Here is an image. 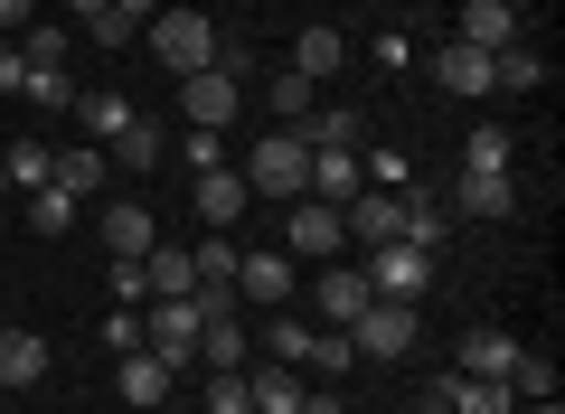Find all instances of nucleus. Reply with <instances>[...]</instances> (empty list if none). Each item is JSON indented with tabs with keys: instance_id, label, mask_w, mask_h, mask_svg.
I'll list each match as a JSON object with an SVG mask.
<instances>
[{
	"instance_id": "obj_44",
	"label": "nucleus",
	"mask_w": 565,
	"mask_h": 414,
	"mask_svg": "<svg viewBox=\"0 0 565 414\" xmlns=\"http://www.w3.org/2000/svg\"><path fill=\"white\" fill-rule=\"evenodd\" d=\"M0 95H29V57H20V39H0Z\"/></svg>"
},
{
	"instance_id": "obj_39",
	"label": "nucleus",
	"mask_w": 565,
	"mask_h": 414,
	"mask_svg": "<svg viewBox=\"0 0 565 414\" xmlns=\"http://www.w3.org/2000/svg\"><path fill=\"white\" fill-rule=\"evenodd\" d=\"M264 339H274V358H282V368H302V358H311V320H274Z\"/></svg>"
},
{
	"instance_id": "obj_8",
	"label": "nucleus",
	"mask_w": 565,
	"mask_h": 414,
	"mask_svg": "<svg viewBox=\"0 0 565 414\" xmlns=\"http://www.w3.org/2000/svg\"><path fill=\"white\" fill-rule=\"evenodd\" d=\"M236 301L282 311V301H292V255H236Z\"/></svg>"
},
{
	"instance_id": "obj_5",
	"label": "nucleus",
	"mask_w": 565,
	"mask_h": 414,
	"mask_svg": "<svg viewBox=\"0 0 565 414\" xmlns=\"http://www.w3.org/2000/svg\"><path fill=\"white\" fill-rule=\"evenodd\" d=\"M199 330H207L199 301H189V293H161V301H151V320H141V349H161L170 368H189V358H199Z\"/></svg>"
},
{
	"instance_id": "obj_27",
	"label": "nucleus",
	"mask_w": 565,
	"mask_h": 414,
	"mask_svg": "<svg viewBox=\"0 0 565 414\" xmlns=\"http://www.w3.org/2000/svg\"><path fill=\"white\" fill-rule=\"evenodd\" d=\"M245 386H255V414H302V368H264Z\"/></svg>"
},
{
	"instance_id": "obj_45",
	"label": "nucleus",
	"mask_w": 565,
	"mask_h": 414,
	"mask_svg": "<svg viewBox=\"0 0 565 414\" xmlns=\"http://www.w3.org/2000/svg\"><path fill=\"white\" fill-rule=\"evenodd\" d=\"M302 414H349V405H340L330 386H302Z\"/></svg>"
},
{
	"instance_id": "obj_2",
	"label": "nucleus",
	"mask_w": 565,
	"mask_h": 414,
	"mask_svg": "<svg viewBox=\"0 0 565 414\" xmlns=\"http://www.w3.org/2000/svg\"><path fill=\"white\" fill-rule=\"evenodd\" d=\"M245 189H255V198H302V189H311V141H302V123H282V132H264L255 151H245Z\"/></svg>"
},
{
	"instance_id": "obj_24",
	"label": "nucleus",
	"mask_w": 565,
	"mask_h": 414,
	"mask_svg": "<svg viewBox=\"0 0 565 414\" xmlns=\"http://www.w3.org/2000/svg\"><path fill=\"white\" fill-rule=\"evenodd\" d=\"M509 358H519L509 330H462V376H509Z\"/></svg>"
},
{
	"instance_id": "obj_34",
	"label": "nucleus",
	"mask_w": 565,
	"mask_h": 414,
	"mask_svg": "<svg viewBox=\"0 0 565 414\" xmlns=\"http://www.w3.org/2000/svg\"><path fill=\"white\" fill-rule=\"evenodd\" d=\"M302 368H321V386H330V376H349V368H359L349 330H311V358H302Z\"/></svg>"
},
{
	"instance_id": "obj_21",
	"label": "nucleus",
	"mask_w": 565,
	"mask_h": 414,
	"mask_svg": "<svg viewBox=\"0 0 565 414\" xmlns=\"http://www.w3.org/2000/svg\"><path fill=\"white\" fill-rule=\"evenodd\" d=\"M509 208H519L509 170H462V217H509Z\"/></svg>"
},
{
	"instance_id": "obj_49",
	"label": "nucleus",
	"mask_w": 565,
	"mask_h": 414,
	"mask_svg": "<svg viewBox=\"0 0 565 414\" xmlns=\"http://www.w3.org/2000/svg\"><path fill=\"white\" fill-rule=\"evenodd\" d=\"M95 10H114V0H66V20H95Z\"/></svg>"
},
{
	"instance_id": "obj_29",
	"label": "nucleus",
	"mask_w": 565,
	"mask_h": 414,
	"mask_svg": "<svg viewBox=\"0 0 565 414\" xmlns=\"http://www.w3.org/2000/svg\"><path fill=\"white\" fill-rule=\"evenodd\" d=\"M302 141L311 151H367V123L359 114H321V123H302Z\"/></svg>"
},
{
	"instance_id": "obj_20",
	"label": "nucleus",
	"mask_w": 565,
	"mask_h": 414,
	"mask_svg": "<svg viewBox=\"0 0 565 414\" xmlns=\"http://www.w3.org/2000/svg\"><path fill=\"white\" fill-rule=\"evenodd\" d=\"M170 123H151V114H132V123H122V132H114V160H122V170H161V151H170Z\"/></svg>"
},
{
	"instance_id": "obj_22",
	"label": "nucleus",
	"mask_w": 565,
	"mask_h": 414,
	"mask_svg": "<svg viewBox=\"0 0 565 414\" xmlns=\"http://www.w3.org/2000/svg\"><path fill=\"white\" fill-rule=\"evenodd\" d=\"M47 179H57L66 198H95V189H104V141H76V151H57V170H47Z\"/></svg>"
},
{
	"instance_id": "obj_17",
	"label": "nucleus",
	"mask_w": 565,
	"mask_h": 414,
	"mask_svg": "<svg viewBox=\"0 0 565 414\" xmlns=\"http://www.w3.org/2000/svg\"><path fill=\"white\" fill-rule=\"evenodd\" d=\"M141 283H151V301L161 293H199V264H189V245H151V255H141Z\"/></svg>"
},
{
	"instance_id": "obj_28",
	"label": "nucleus",
	"mask_w": 565,
	"mask_h": 414,
	"mask_svg": "<svg viewBox=\"0 0 565 414\" xmlns=\"http://www.w3.org/2000/svg\"><path fill=\"white\" fill-rule=\"evenodd\" d=\"M76 123H85V132H95V141H114L122 123H132V104H122L114 85H95V95H76Z\"/></svg>"
},
{
	"instance_id": "obj_9",
	"label": "nucleus",
	"mask_w": 565,
	"mask_h": 414,
	"mask_svg": "<svg viewBox=\"0 0 565 414\" xmlns=\"http://www.w3.org/2000/svg\"><path fill=\"white\" fill-rule=\"evenodd\" d=\"M462 47H481V57L519 47V0H462Z\"/></svg>"
},
{
	"instance_id": "obj_46",
	"label": "nucleus",
	"mask_w": 565,
	"mask_h": 414,
	"mask_svg": "<svg viewBox=\"0 0 565 414\" xmlns=\"http://www.w3.org/2000/svg\"><path fill=\"white\" fill-rule=\"evenodd\" d=\"M29 29V0H0V39H20Z\"/></svg>"
},
{
	"instance_id": "obj_31",
	"label": "nucleus",
	"mask_w": 565,
	"mask_h": 414,
	"mask_svg": "<svg viewBox=\"0 0 565 414\" xmlns=\"http://www.w3.org/2000/svg\"><path fill=\"white\" fill-rule=\"evenodd\" d=\"M29 104L39 114H76V76L66 66H29Z\"/></svg>"
},
{
	"instance_id": "obj_42",
	"label": "nucleus",
	"mask_w": 565,
	"mask_h": 414,
	"mask_svg": "<svg viewBox=\"0 0 565 414\" xmlns=\"http://www.w3.org/2000/svg\"><path fill=\"white\" fill-rule=\"evenodd\" d=\"M367 57H377V66H386V76H405V66H415V39H405V29H386V39H377V47H367Z\"/></svg>"
},
{
	"instance_id": "obj_51",
	"label": "nucleus",
	"mask_w": 565,
	"mask_h": 414,
	"mask_svg": "<svg viewBox=\"0 0 565 414\" xmlns=\"http://www.w3.org/2000/svg\"><path fill=\"white\" fill-rule=\"evenodd\" d=\"M0 198H10V170H0Z\"/></svg>"
},
{
	"instance_id": "obj_35",
	"label": "nucleus",
	"mask_w": 565,
	"mask_h": 414,
	"mask_svg": "<svg viewBox=\"0 0 565 414\" xmlns=\"http://www.w3.org/2000/svg\"><path fill=\"white\" fill-rule=\"evenodd\" d=\"M207 414H255V386H245V368H207Z\"/></svg>"
},
{
	"instance_id": "obj_30",
	"label": "nucleus",
	"mask_w": 565,
	"mask_h": 414,
	"mask_svg": "<svg viewBox=\"0 0 565 414\" xmlns=\"http://www.w3.org/2000/svg\"><path fill=\"white\" fill-rule=\"evenodd\" d=\"M199 358H207V368H245V320H236V311L207 320V330H199Z\"/></svg>"
},
{
	"instance_id": "obj_48",
	"label": "nucleus",
	"mask_w": 565,
	"mask_h": 414,
	"mask_svg": "<svg viewBox=\"0 0 565 414\" xmlns=\"http://www.w3.org/2000/svg\"><path fill=\"white\" fill-rule=\"evenodd\" d=\"M114 10L122 20H151V10H170V0H114Z\"/></svg>"
},
{
	"instance_id": "obj_15",
	"label": "nucleus",
	"mask_w": 565,
	"mask_h": 414,
	"mask_svg": "<svg viewBox=\"0 0 565 414\" xmlns=\"http://www.w3.org/2000/svg\"><path fill=\"white\" fill-rule=\"evenodd\" d=\"M151 245H161L151 208H104V255H151Z\"/></svg>"
},
{
	"instance_id": "obj_26",
	"label": "nucleus",
	"mask_w": 565,
	"mask_h": 414,
	"mask_svg": "<svg viewBox=\"0 0 565 414\" xmlns=\"http://www.w3.org/2000/svg\"><path fill=\"white\" fill-rule=\"evenodd\" d=\"M444 386H452V414H519V395L500 376H444Z\"/></svg>"
},
{
	"instance_id": "obj_11",
	"label": "nucleus",
	"mask_w": 565,
	"mask_h": 414,
	"mask_svg": "<svg viewBox=\"0 0 565 414\" xmlns=\"http://www.w3.org/2000/svg\"><path fill=\"white\" fill-rule=\"evenodd\" d=\"M170 386H180V368H170L161 349H132V358H122V405L151 414V405H170Z\"/></svg>"
},
{
	"instance_id": "obj_7",
	"label": "nucleus",
	"mask_w": 565,
	"mask_h": 414,
	"mask_svg": "<svg viewBox=\"0 0 565 414\" xmlns=\"http://www.w3.org/2000/svg\"><path fill=\"white\" fill-rule=\"evenodd\" d=\"M424 283H434V255H415V245H367V293L377 301H424Z\"/></svg>"
},
{
	"instance_id": "obj_47",
	"label": "nucleus",
	"mask_w": 565,
	"mask_h": 414,
	"mask_svg": "<svg viewBox=\"0 0 565 414\" xmlns=\"http://www.w3.org/2000/svg\"><path fill=\"white\" fill-rule=\"evenodd\" d=\"M415 414H452V386H424V395H415Z\"/></svg>"
},
{
	"instance_id": "obj_3",
	"label": "nucleus",
	"mask_w": 565,
	"mask_h": 414,
	"mask_svg": "<svg viewBox=\"0 0 565 414\" xmlns=\"http://www.w3.org/2000/svg\"><path fill=\"white\" fill-rule=\"evenodd\" d=\"M340 245H349V226H340L330 198H292V208H282V255L292 264H330Z\"/></svg>"
},
{
	"instance_id": "obj_25",
	"label": "nucleus",
	"mask_w": 565,
	"mask_h": 414,
	"mask_svg": "<svg viewBox=\"0 0 565 414\" xmlns=\"http://www.w3.org/2000/svg\"><path fill=\"white\" fill-rule=\"evenodd\" d=\"M0 170H10V198H29V189H47L57 151H47V141H10V151H0Z\"/></svg>"
},
{
	"instance_id": "obj_4",
	"label": "nucleus",
	"mask_w": 565,
	"mask_h": 414,
	"mask_svg": "<svg viewBox=\"0 0 565 414\" xmlns=\"http://www.w3.org/2000/svg\"><path fill=\"white\" fill-rule=\"evenodd\" d=\"M180 114L199 123V132H226V123L245 114V76H236V66H199V76H180Z\"/></svg>"
},
{
	"instance_id": "obj_14",
	"label": "nucleus",
	"mask_w": 565,
	"mask_h": 414,
	"mask_svg": "<svg viewBox=\"0 0 565 414\" xmlns=\"http://www.w3.org/2000/svg\"><path fill=\"white\" fill-rule=\"evenodd\" d=\"M245 198H255V189H245V170H199V217L217 226V236L245 217Z\"/></svg>"
},
{
	"instance_id": "obj_12",
	"label": "nucleus",
	"mask_w": 565,
	"mask_h": 414,
	"mask_svg": "<svg viewBox=\"0 0 565 414\" xmlns=\"http://www.w3.org/2000/svg\"><path fill=\"white\" fill-rule=\"evenodd\" d=\"M282 66H292V76H311V85H321V76H340V66H349V39H340V29H330V20H311L302 39H292V57H282Z\"/></svg>"
},
{
	"instance_id": "obj_33",
	"label": "nucleus",
	"mask_w": 565,
	"mask_h": 414,
	"mask_svg": "<svg viewBox=\"0 0 565 414\" xmlns=\"http://www.w3.org/2000/svg\"><path fill=\"white\" fill-rule=\"evenodd\" d=\"M264 104H274V123H311V76H292V66H282V76L264 85Z\"/></svg>"
},
{
	"instance_id": "obj_38",
	"label": "nucleus",
	"mask_w": 565,
	"mask_h": 414,
	"mask_svg": "<svg viewBox=\"0 0 565 414\" xmlns=\"http://www.w3.org/2000/svg\"><path fill=\"white\" fill-rule=\"evenodd\" d=\"M180 160H189V170H226V132H199V123H189V132H180Z\"/></svg>"
},
{
	"instance_id": "obj_6",
	"label": "nucleus",
	"mask_w": 565,
	"mask_h": 414,
	"mask_svg": "<svg viewBox=\"0 0 565 414\" xmlns=\"http://www.w3.org/2000/svg\"><path fill=\"white\" fill-rule=\"evenodd\" d=\"M349 349L359 358H405L415 349V301H367V311L349 320Z\"/></svg>"
},
{
	"instance_id": "obj_50",
	"label": "nucleus",
	"mask_w": 565,
	"mask_h": 414,
	"mask_svg": "<svg viewBox=\"0 0 565 414\" xmlns=\"http://www.w3.org/2000/svg\"><path fill=\"white\" fill-rule=\"evenodd\" d=\"M527 414H565V405H556V395H537V405H527Z\"/></svg>"
},
{
	"instance_id": "obj_16",
	"label": "nucleus",
	"mask_w": 565,
	"mask_h": 414,
	"mask_svg": "<svg viewBox=\"0 0 565 414\" xmlns=\"http://www.w3.org/2000/svg\"><path fill=\"white\" fill-rule=\"evenodd\" d=\"M444 236H452V217H444V208H434V198H415V189H405L396 245H415V255H444Z\"/></svg>"
},
{
	"instance_id": "obj_36",
	"label": "nucleus",
	"mask_w": 565,
	"mask_h": 414,
	"mask_svg": "<svg viewBox=\"0 0 565 414\" xmlns=\"http://www.w3.org/2000/svg\"><path fill=\"white\" fill-rule=\"evenodd\" d=\"M236 255H245V245H226V236H199V245H189L199 283H236Z\"/></svg>"
},
{
	"instance_id": "obj_41",
	"label": "nucleus",
	"mask_w": 565,
	"mask_h": 414,
	"mask_svg": "<svg viewBox=\"0 0 565 414\" xmlns=\"http://www.w3.org/2000/svg\"><path fill=\"white\" fill-rule=\"evenodd\" d=\"M85 29H95V47H132L141 39V20H122V10H95Z\"/></svg>"
},
{
	"instance_id": "obj_37",
	"label": "nucleus",
	"mask_w": 565,
	"mask_h": 414,
	"mask_svg": "<svg viewBox=\"0 0 565 414\" xmlns=\"http://www.w3.org/2000/svg\"><path fill=\"white\" fill-rule=\"evenodd\" d=\"M509 160H519V141H509V132H471L462 141V170H509Z\"/></svg>"
},
{
	"instance_id": "obj_1",
	"label": "nucleus",
	"mask_w": 565,
	"mask_h": 414,
	"mask_svg": "<svg viewBox=\"0 0 565 414\" xmlns=\"http://www.w3.org/2000/svg\"><path fill=\"white\" fill-rule=\"evenodd\" d=\"M141 39H151V57H161L170 76L217 66V20H207V10H151V20H141Z\"/></svg>"
},
{
	"instance_id": "obj_10",
	"label": "nucleus",
	"mask_w": 565,
	"mask_h": 414,
	"mask_svg": "<svg viewBox=\"0 0 565 414\" xmlns=\"http://www.w3.org/2000/svg\"><path fill=\"white\" fill-rule=\"evenodd\" d=\"M434 85H444V95H462V104L500 95V76H490V57H481V47H462V39H452L444 57H434Z\"/></svg>"
},
{
	"instance_id": "obj_19",
	"label": "nucleus",
	"mask_w": 565,
	"mask_h": 414,
	"mask_svg": "<svg viewBox=\"0 0 565 414\" xmlns=\"http://www.w3.org/2000/svg\"><path fill=\"white\" fill-rule=\"evenodd\" d=\"M367 301H377V293H367V274H330V264H321V320H330V330H349Z\"/></svg>"
},
{
	"instance_id": "obj_43",
	"label": "nucleus",
	"mask_w": 565,
	"mask_h": 414,
	"mask_svg": "<svg viewBox=\"0 0 565 414\" xmlns=\"http://www.w3.org/2000/svg\"><path fill=\"white\" fill-rule=\"evenodd\" d=\"M104 283H114L122 301H151V283H141V255H114V274H104Z\"/></svg>"
},
{
	"instance_id": "obj_18",
	"label": "nucleus",
	"mask_w": 565,
	"mask_h": 414,
	"mask_svg": "<svg viewBox=\"0 0 565 414\" xmlns=\"http://www.w3.org/2000/svg\"><path fill=\"white\" fill-rule=\"evenodd\" d=\"M47 376V339L39 330H0V386H39Z\"/></svg>"
},
{
	"instance_id": "obj_32",
	"label": "nucleus",
	"mask_w": 565,
	"mask_h": 414,
	"mask_svg": "<svg viewBox=\"0 0 565 414\" xmlns=\"http://www.w3.org/2000/svg\"><path fill=\"white\" fill-rule=\"evenodd\" d=\"M490 76H500L509 95H527V85H546V57H537V47H500V57H490Z\"/></svg>"
},
{
	"instance_id": "obj_40",
	"label": "nucleus",
	"mask_w": 565,
	"mask_h": 414,
	"mask_svg": "<svg viewBox=\"0 0 565 414\" xmlns=\"http://www.w3.org/2000/svg\"><path fill=\"white\" fill-rule=\"evenodd\" d=\"M20 57L29 66H66V29H20Z\"/></svg>"
},
{
	"instance_id": "obj_23",
	"label": "nucleus",
	"mask_w": 565,
	"mask_h": 414,
	"mask_svg": "<svg viewBox=\"0 0 565 414\" xmlns=\"http://www.w3.org/2000/svg\"><path fill=\"white\" fill-rule=\"evenodd\" d=\"M20 208H29V236H66V226H76V208H85V198H66L57 179H47V189H29Z\"/></svg>"
},
{
	"instance_id": "obj_13",
	"label": "nucleus",
	"mask_w": 565,
	"mask_h": 414,
	"mask_svg": "<svg viewBox=\"0 0 565 414\" xmlns=\"http://www.w3.org/2000/svg\"><path fill=\"white\" fill-rule=\"evenodd\" d=\"M359 189H367L359 151H311V189H302V198H330V208H349Z\"/></svg>"
}]
</instances>
